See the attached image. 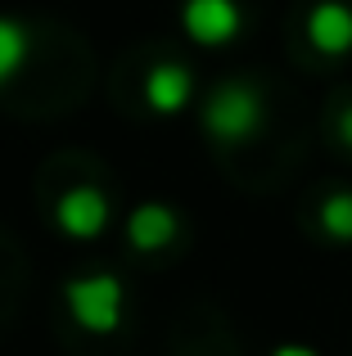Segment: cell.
<instances>
[{
	"label": "cell",
	"mask_w": 352,
	"mask_h": 356,
	"mask_svg": "<svg viewBox=\"0 0 352 356\" xmlns=\"http://www.w3.org/2000/svg\"><path fill=\"white\" fill-rule=\"evenodd\" d=\"M54 226H59V235L86 243V239H99L109 230V221H113V203H109V194L99 190V185H68V190L54 199Z\"/></svg>",
	"instance_id": "3"
},
{
	"label": "cell",
	"mask_w": 352,
	"mask_h": 356,
	"mask_svg": "<svg viewBox=\"0 0 352 356\" xmlns=\"http://www.w3.org/2000/svg\"><path fill=\"white\" fill-rule=\"evenodd\" d=\"M335 140L352 154V104H344V108L335 113Z\"/></svg>",
	"instance_id": "10"
},
{
	"label": "cell",
	"mask_w": 352,
	"mask_h": 356,
	"mask_svg": "<svg viewBox=\"0 0 352 356\" xmlns=\"http://www.w3.org/2000/svg\"><path fill=\"white\" fill-rule=\"evenodd\" d=\"M141 99H145V108L159 113V118L185 113L190 99H194V72L185 68V63H176V59L154 63V68L145 72V81H141Z\"/></svg>",
	"instance_id": "5"
},
{
	"label": "cell",
	"mask_w": 352,
	"mask_h": 356,
	"mask_svg": "<svg viewBox=\"0 0 352 356\" xmlns=\"http://www.w3.org/2000/svg\"><path fill=\"white\" fill-rule=\"evenodd\" d=\"M307 45L326 59L352 54V5L348 0H317L307 9Z\"/></svg>",
	"instance_id": "6"
},
{
	"label": "cell",
	"mask_w": 352,
	"mask_h": 356,
	"mask_svg": "<svg viewBox=\"0 0 352 356\" xmlns=\"http://www.w3.org/2000/svg\"><path fill=\"white\" fill-rule=\"evenodd\" d=\"M63 312L90 339H109L127 321V284L109 270H90L63 284Z\"/></svg>",
	"instance_id": "2"
},
{
	"label": "cell",
	"mask_w": 352,
	"mask_h": 356,
	"mask_svg": "<svg viewBox=\"0 0 352 356\" xmlns=\"http://www.w3.org/2000/svg\"><path fill=\"white\" fill-rule=\"evenodd\" d=\"M317 226L326 239L335 243H352V190H330L317 203Z\"/></svg>",
	"instance_id": "9"
},
{
	"label": "cell",
	"mask_w": 352,
	"mask_h": 356,
	"mask_svg": "<svg viewBox=\"0 0 352 356\" xmlns=\"http://www.w3.org/2000/svg\"><path fill=\"white\" fill-rule=\"evenodd\" d=\"M181 32L203 50H217L244 32V9H239V0H185Z\"/></svg>",
	"instance_id": "4"
},
{
	"label": "cell",
	"mask_w": 352,
	"mask_h": 356,
	"mask_svg": "<svg viewBox=\"0 0 352 356\" xmlns=\"http://www.w3.org/2000/svg\"><path fill=\"white\" fill-rule=\"evenodd\" d=\"M203 131H208L217 145H248L257 140V131L266 127V99L253 81L230 77L217 81L203 99Z\"/></svg>",
	"instance_id": "1"
},
{
	"label": "cell",
	"mask_w": 352,
	"mask_h": 356,
	"mask_svg": "<svg viewBox=\"0 0 352 356\" xmlns=\"http://www.w3.org/2000/svg\"><path fill=\"white\" fill-rule=\"evenodd\" d=\"M266 356H321V352L312 348V343H275Z\"/></svg>",
	"instance_id": "11"
},
{
	"label": "cell",
	"mask_w": 352,
	"mask_h": 356,
	"mask_svg": "<svg viewBox=\"0 0 352 356\" xmlns=\"http://www.w3.org/2000/svg\"><path fill=\"white\" fill-rule=\"evenodd\" d=\"M176 235H181V217H176L172 203L150 199L127 212V243L136 252H163L168 243H176Z\"/></svg>",
	"instance_id": "7"
},
{
	"label": "cell",
	"mask_w": 352,
	"mask_h": 356,
	"mask_svg": "<svg viewBox=\"0 0 352 356\" xmlns=\"http://www.w3.org/2000/svg\"><path fill=\"white\" fill-rule=\"evenodd\" d=\"M27 54H32V32H27L18 18L0 14V86L14 81L18 72H23Z\"/></svg>",
	"instance_id": "8"
}]
</instances>
